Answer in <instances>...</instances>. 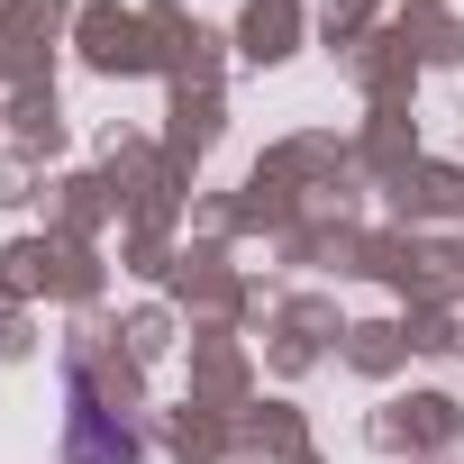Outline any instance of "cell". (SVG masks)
<instances>
[{
    "label": "cell",
    "instance_id": "obj_1",
    "mask_svg": "<svg viewBox=\"0 0 464 464\" xmlns=\"http://www.w3.org/2000/svg\"><path fill=\"white\" fill-rule=\"evenodd\" d=\"M64 401H73V464H137V437L110 428V410H101L82 364H64Z\"/></svg>",
    "mask_w": 464,
    "mask_h": 464
}]
</instances>
